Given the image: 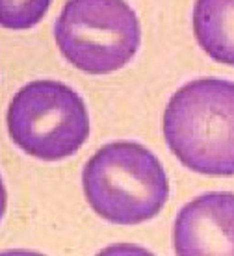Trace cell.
I'll use <instances>...</instances> for the list:
<instances>
[{
  "label": "cell",
  "mask_w": 234,
  "mask_h": 256,
  "mask_svg": "<svg viewBox=\"0 0 234 256\" xmlns=\"http://www.w3.org/2000/svg\"><path fill=\"white\" fill-rule=\"evenodd\" d=\"M52 0H0V26L8 30H30L39 24Z\"/></svg>",
  "instance_id": "52a82bcc"
},
{
  "label": "cell",
  "mask_w": 234,
  "mask_h": 256,
  "mask_svg": "<svg viewBox=\"0 0 234 256\" xmlns=\"http://www.w3.org/2000/svg\"><path fill=\"white\" fill-rule=\"evenodd\" d=\"M6 208H8V192H6V186H4V180L0 176V221L4 219Z\"/></svg>",
  "instance_id": "ba28073f"
},
{
  "label": "cell",
  "mask_w": 234,
  "mask_h": 256,
  "mask_svg": "<svg viewBox=\"0 0 234 256\" xmlns=\"http://www.w3.org/2000/svg\"><path fill=\"white\" fill-rule=\"evenodd\" d=\"M164 138L186 169L208 176H234V82L197 78L171 95Z\"/></svg>",
  "instance_id": "6da1fadb"
},
{
  "label": "cell",
  "mask_w": 234,
  "mask_h": 256,
  "mask_svg": "<svg viewBox=\"0 0 234 256\" xmlns=\"http://www.w3.org/2000/svg\"><path fill=\"white\" fill-rule=\"evenodd\" d=\"M173 245L182 256L234 254V193H204L182 206L173 226Z\"/></svg>",
  "instance_id": "5b68a950"
},
{
  "label": "cell",
  "mask_w": 234,
  "mask_h": 256,
  "mask_svg": "<svg viewBox=\"0 0 234 256\" xmlns=\"http://www.w3.org/2000/svg\"><path fill=\"white\" fill-rule=\"evenodd\" d=\"M193 36L201 50L234 67V0H195Z\"/></svg>",
  "instance_id": "8992f818"
},
{
  "label": "cell",
  "mask_w": 234,
  "mask_h": 256,
  "mask_svg": "<svg viewBox=\"0 0 234 256\" xmlns=\"http://www.w3.org/2000/svg\"><path fill=\"white\" fill-rule=\"evenodd\" d=\"M82 188L91 210L114 224L145 223L169 198L164 166L136 141H114L99 148L84 167Z\"/></svg>",
  "instance_id": "7a4b0ae2"
},
{
  "label": "cell",
  "mask_w": 234,
  "mask_h": 256,
  "mask_svg": "<svg viewBox=\"0 0 234 256\" xmlns=\"http://www.w3.org/2000/svg\"><path fill=\"white\" fill-rule=\"evenodd\" d=\"M54 39L75 69L110 74L138 54L141 26L127 0H67L54 22Z\"/></svg>",
  "instance_id": "3957f363"
},
{
  "label": "cell",
  "mask_w": 234,
  "mask_h": 256,
  "mask_svg": "<svg viewBox=\"0 0 234 256\" xmlns=\"http://www.w3.org/2000/svg\"><path fill=\"white\" fill-rule=\"evenodd\" d=\"M6 124L13 143L43 162H60L76 154L91 130L84 98L56 80H34L23 86L8 106Z\"/></svg>",
  "instance_id": "277c9868"
}]
</instances>
